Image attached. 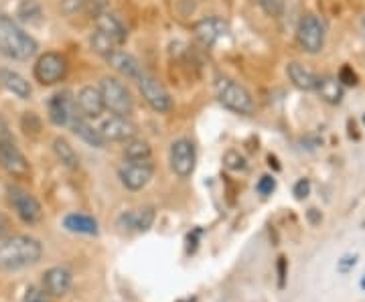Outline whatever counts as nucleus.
<instances>
[{
  "instance_id": "24",
  "label": "nucleus",
  "mask_w": 365,
  "mask_h": 302,
  "mask_svg": "<svg viewBox=\"0 0 365 302\" xmlns=\"http://www.w3.org/2000/svg\"><path fill=\"white\" fill-rule=\"evenodd\" d=\"M317 90L321 93V98L329 102V104H339L341 98H343V88H341V81L335 78H325L319 79V85Z\"/></svg>"
},
{
  "instance_id": "30",
  "label": "nucleus",
  "mask_w": 365,
  "mask_h": 302,
  "mask_svg": "<svg viewBox=\"0 0 365 302\" xmlns=\"http://www.w3.org/2000/svg\"><path fill=\"white\" fill-rule=\"evenodd\" d=\"M274 187H276V183H274V179L272 177H262L260 181H258V184H256V189H258V193L260 195H270L274 191Z\"/></svg>"
},
{
  "instance_id": "14",
  "label": "nucleus",
  "mask_w": 365,
  "mask_h": 302,
  "mask_svg": "<svg viewBox=\"0 0 365 302\" xmlns=\"http://www.w3.org/2000/svg\"><path fill=\"white\" fill-rule=\"evenodd\" d=\"M76 110H78V105H76L69 92L55 93L49 100V118L57 126H69L71 120L78 116Z\"/></svg>"
},
{
  "instance_id": "5",
  "label": "nucleus",
  "mask_w": 365,
  "mask_h": 302,
  "mask_svg": "<svg viewBox=\"0 0 365 302\" xmlns=\"http://www.w3.org/2000/svg\"><path fill=\"white\" fill-rule=\"evenodd\" d=\"M299 45L307 53H319L325 45V25L317 14H304L297 28Z\"/></svg>"
},
{
  "instance_id": "29",
  "label": "nucleus",
  "mask_w": 365,
  "mask_h": 302,
  "mask_svg": "<svg viewBox=\"0 0 365 302\" xmlns=\"http://www.w3.org/2000/svg\"><path fill=\"white\" fill-rule=\"evenodd\" d=\"M223 162H225V167H227V169H232V171H242V169L246 167V160H244V157H240V152H234V150L225 155Z\"/></svg>"
},
{
  "instance_id": "38",
  "label": "nucleus",
  "mask_w": 365,
  "mask_h": 302,
  "mask_svg": "<svg viewBox=\"0 0 365 302\" xmlns=\"http://www.w3.org/2000/svg\"><path fill=\"white\" fill-rule=\"evenodd\" d=\"M364 124H365V116H364Z\"/></svg>"
},
{
  "instance_id": "37",
  "label": "nucleus",
  "mask_w": 365,
  "mask_h": 302,
  "mask_svg": "<svg viewBox=\"0 0 365 302\" xmlns=\"http://www.w3.org/2000/svg\"><path fill=\"white\" fill-rule=\"evenodd\" d=\"M364 31H365V19H364Z\"/></svg>"
},
{
  "instance_id": "2",
  "label": "nucleus",
  "mask_w": 365,
  "mask_h": 302,
  "mask_svg": "<svg viewBox=\"0 0 365 302\" xmlns=\"http://www.w3.org/2000/svg\"><path fill=\"white\" fill-rule=\"evenodd\" d=\"M0 53L19 61H25L37 53V41L6 14H0Z\"/></svg>"
},
{
  "instance_id": "20",
  "label": "nucleus",
  "mask_w": 365,
  "mask_h": 302,
  "mask_svg": "<svg viewBox=\"0 0 365 302\" xmlns=\"http://www.w3.org/2000/svg\"><path fill=\"white\" fill-rule=\"evenodd\" d=\"M67 231L71 234H81V236H96L100 229H98V222L88 215V213H69L63 219Z\"/></svg>"
},
{
  "instance_id": "31",
  "label": "nucleus",
  "mask_w": 365,
  "mask_h": 302,
  "mask_svg": "<svg viewBox=\"0 0 365 302\" xmlns=\"http://www.w3.org/2000/svg\"><path fill=\"white\" fill-rule=\"evenodd\" d=\"M81 4H83V0H61V9H63L66 14L78 13L79 9H81Z\"/></svg>"
},
{
  "instance_id": "34",
  "label": "nucleus",
  "mask_w": 365,
  "mask_h": 302,
  "mask_svg": "<svg viewBox=\"0 0 365 302\" xmlns=\"http://www.w3.org/2000/svg\"><path fill=\"white\" fill-rule=\"evenodd\" d=\"M355 264H357V258H355V256H345V258H343V260H341L339 262V270L341 272H347V270H349V268H353V266H355Z\"/></svg>"
},
{
  "instance_id": "22",
  "label": "nucleus",
  "mask_w": 365,
  "mask_h": 302,
  "mask_svg": "<svg viewBox=\"0 0 365 302\" xmlns=\"http://www.w3.org/2000/svg\"><path fill=\"white\" fill-rule=\"evenodd\" d=\"M71 130H73V134L76 136H79L86 145L90 146H96V148H104L106 140L104 136L100 134V130H96V128H91L90 124L86 122L83 118H79V116H76V118L71 120Z\"/></svg>"
},
{
  "instance_id": "10",
  "label": "nucleus",
  "mask_w": 365,
  "mask_h": 302,
  "mask_svg": "<svg viewBox=\"0 0 365 302\" xmlns=\"http://www.w3.org/2000/svg\"><path fill=\"white\" fill-rule=\"evenodd\" d=\"M9 201H11L13 209L16 211V215H19L25 224H39L41 217H43V207H41L39 201L33 197L29 191L19 189V187H11V189H9Z\"/></svg>"
},
{
  "instance_id": "6",
  "label": "nucleus",
  "mask_w": 365,
  "mask_h": 302,
  "mask_svg": "<svg viewBox=\"0 0 365 302\" xmlns=\"http://www.w3.org/2000/svg\"><path fill=\"white\" fill-rule=\"evenodd\" d=\"M155 175V167L150 160H126L124 165H120L118 177L122 184L130 191H140L146 184L150 183Z\"/></svg>"
},
{
  "instance_id": "17",
  "label": "nucleus",
  "mask_w": 365,
  "mask_h": 302,
  "mask_svg": "<svg viewBox=\"0 0 365 302\" xmlns=\"http://www.w3.org/2000/svg\"><path fill=\"white\" fill-rule=\"evenodd\" d=\"M76 105L79 108L81 116L88 120L100 118V116H102V112L106 110L104 100H102V93H100L98 88H93V85H86V88H81V90H79Z\"/></svg>"
},
{
  "instance_id": "26",
  "label": "nucleus",
  "mask_w": 365,
  "mask_h": 302,
  "mask_svg": "<svg viewBox=\"0 0 365 302\" xmlns=\"http://www.w3.org/2000/svg\"><path fill=\"white\" fill-rule=\"evenodd\" d=\"M150 155H153V148L146 140H128L126 145V150H124V157L126 160H150Z\"/></svg>"
},
{
  "instance_id": "19",
  "label": "nucleus",
  "mask_w": 365,
  "mask_h": 302,
  "mask_svg": "<svg viewBox=\"0 0 365 302\" xmlns=\"http://www.w3.org/2000/svg\"><path fill=\"white\" fill-rule=\"evenodd\" d=\"M287 73L288 78H290V81H292L299 90L311 92V90H317V85H319V78L314 76L309 67H304L302 63H299V61L288 63Z\"/></svg>"
},
{
  "instance_id": "18",
  "label": "nucleus",
  "mask_w": 365,
  "mask_h": 302,
  "mask_svg": "<svg viewBox=\"0 0 365 302\" xmlns=\"http://www.w3.org/2000/svg\"><path fill=\"white\" fill-rule=\"evenodd\" d=\"M108 61H110V66L116 69L118 73H122V76H126V78L130 79H138L143 76V67L138 63V59L130 55V53L126 51H114L108 55Z\"/></svg>"
},
{
  "instance_id": "27",
  "label": "nucleus",
  "mask_w": 365,
  "mask_h": 302,
  "mask_svg": "<svg viewBox=\"0 0 365 302\" xmlns=\"http://www.w3.org/2000/svg\"><path fill=\"white\" fill-rule=\"evenodd\" d=\"M91 47H93V51L100 53V55H104V57H108L110 53H114L120 47L116 41L110 39L106 33H102V31H98L96 28V33H93V37H91Z\"/></svg>"
},
{
  "instance_id": "8",
  "label": "nucleus",
  "mask_w": 365,
  "mask_h": 302,
  "mask_svg": "<svg viewBox=\"0 0 365 302\" xmlns=\"http://www.w3.org/2000/svg\"><path fill=\"white\" fill-rule=\"evenodd\" d=\"M138 85H140V93L146 100V104L150 105L158 114H167L173 108V100L170 93L165 90V85L158 81L157 78H153L150 73H144L138 78Z\"/></svg>"
},
{
  "instance_id": "3",
  "label": "nucleus",
  "mask_w": 365,
  "mask_h": 302,
  "mask_svg": "<svg viewBox=\"0 0 365 302\" xmlns=\"http://www.w3.org/2000/svg\"><path fill=\"white\" fill-rule=\"evenodd\" d=\"M215 95L225 108L234 110L237 114H254L256 112V104H254L252 93L242 83H237L235 79H215Z\"/></svg>"
},
{
  "instance_id": "25",
  "label": "nucleus",
  "mask_w": 365,
  "mask_h": 302,
  "mask_svg": "<svg viewBox=\"0 0 365 302\" xmlns=\"http://www.w3.org/2000/svg\"><path fill=\"white\" fill-rule=\"evenodd\" d=\"M53 150H55L57 158L66 165L67 169H78L79 167L78 152L73 150V146L69 145L66 138H55V142H53Z\"/></svg>"
},
{
  "instance_id": "16",
  "label": "nucleus",
  "mask_w": 365,
  "mask_h": 302,
  "mask_svg": "<svg viewBox=\"0 0 365 302\" xmlns=\"http://www.w3.org/2000/svg\"><path fill=\"white\" fill-rule=\"evenodd\" d=\"M157 213L153 207H136V209L124 211L118 217V225L126 231H148L155 224Z\"/></svg>"
},
{
  "instance_id": "28",
  "label": "nucleus",
  "mask_w": 365,
  "mask_h": 302,
  "mask_svg": "<svg viewBox=\"0 0 365 302\" xmlns=\"http://www.w3.org/2000/svg\"><path fill=\"white\" fill-rule=\"evenodd\" d=\"M23 302H51V296H49V294H47L43 288L31 286V288H26Z\"/></svg>"
},
{
  "instance_id": "15",
  "label": "nucleus",
  "mask_w": 365,
  "mask_h": 302,
  "mask_svg": "<svg viewBox=\"0 0 365 302\" xmlns=\"http://www.w3.org/2000/svg\"><path fill=\"white\" fill-rule=\"evenodd\" d=\"M193 31H195L197 39L201 41L205 47H211V45L220 43L223 37H227L230 25L220 16H207V19L199 21Z\"/></svg>"
},
{
  "instance_id": "35",
  "label": "nucleus",
  "mask_w": 365,
  "mask_h": 302,
  "mask_svg": "<svg viewBox=\"0 0 365 302\" xmlns=\"http://www.w3.org/2000/svg\"><path fill=\"white\" fill-rule=\"evenodd\" d=\"M260 2H262V6H264V9H266L268 13L278 14V11L274 9V4H276V6L280 9V0H260Z\"/></svg>"
},
{
  "instance_id": "11",
  "label": "nucleus",
  "mask_w": 365,
  "mask_h": 302,
  "mask_svg": "<svg viewBox=\"0 0 365 302\" xmlns=\"http://www.w3.org/2000/svg\"><path fill=\"white\" fill-rule=\"evenodd\" d=\"M0 169L16 179H26L31 175V165L14 142L0 138Z\"/></svg>"
},
{
  "instance_id": "7",
  "label": "nucleus",
  "mask_w": 365,
  "mask_h": 302,
  "mask_svg": "<svg viewBox=\"0 0 365 302\" xmlns=\"http://www.w3.org/2000/svg\"><path fill=\"white\" fill-rule=\"evenodd\" d=\"M197 165L195 145L189 138H179L170 146V169L175 171L177 177L189 179Z\"/></svg>"
},
{
  "instance_id": "23",
  "label": "nucleus",
  "mask_w": 365,
  "mask_h": 302,
  "mask_svg": "<svg viewBox=\"0 0 365 302\" xmlns=\"http://www.w3.org/2000/svg\"><path fill=\"white\" fill-rule=\"evenodd\" d=\"M0 83H2L9 92H13L14 95H19V98H23V100H26V98L31 95V85H29V81H26L23 76H19L16 71L2 69V71H0Z\"/></svg>"
},
{
  "instance_id": "12",
  "label": "nucleus",
  "mask_w": 365,
  "mask_h": 302,
  "mask_svg": "<svg viewBox=\"0 0 365 302\" xmlns=\"http://www.w3.org/2000/svg\"><path fill=\"white\" fill-rule=\"evenodd\" d=\"M73 286V272L67 266H53L43 274V290L51 298H61L69 294Z\"/></svg>"
},
{
  "instance_id": "1",
  "label": "nucleus",
  "mask_w": 365,
  "mask_h": 302,
  "mask_svg": "<svg viewBox=\"0 0 365 302\" xmlns=\"http://www.w3.org/2000/svg\"><path fill=\"white\" fill-rule=\"evenodd\" d=\"M43 258V246L37 237L13 236L0 244V270L19 272L35 266Z\"/></svg>"
},
{
  "instance_id": "32",
  "label": "nucleus",
  "mask_w": 365,
  "mask_h": 302,
  "mask_svg": "<svg viewBox=\"0 0 365 302\" xmlns=\"http://www.w3.org/2000/svg\"><path fill=\"white\" fill-rule=\"evenodd\" d=\"M339 81H343L345 85H355L357 83V78H355V73L351 71V67H343L341 69Z\"/></svg>"
},
{
  "instance_id": "33",
  "label": "nucleus",
  "mask_w": 365,
  "mask_h": 302,
  "mask_svg": "<svg viewBox=\"0 0 365 302\" xmlns=\"http://www.w3.org/2000/svg\"><path fill=\"white\" fill-rule=\"evenodd\" d=\"M309 189H311L309 181H300V183L294 187V195H297L299 199L307 197V195H309Z\"/></svg>"
},
{
  "instance_id": "13",
  "label": "nucleus",
  "mask_w": 365,
  "mask_h": 302,
  "mask_svg": "<svg viewBox=\"0 0 365 302\" xmlns=\"http://www.w3.org/2000/svg\"><path fill=\"white\" fill-rule=\"evenodd\" d=\"M136 124L128 120V116H112V118L104 120L100 134L104 136V140H112V142H124V140H132L136 136Z\"/></svg>"
},
{
  "instance_id": "36",
  "label": "nucleus",
  "mask_w": 365,
  "mask_h": 302,
  "mask_svg": "<svg viewBox=\"0 0 365 302\" xmlns=\"http://www.w3.org/2000/svg\"><path fill=\"white\" fill-rule=\"evenodd\" d=\"M6 231H9V219L0 213V237L4 236Z\"/></svg>"
},
{
  "instance_id": "4",
  "label": "nucleus",
  "mask_w": 365,
  "mask_h": 302,
  "mask_svg": "<svg viewBox=\"0 0 365 302\" xmlns=\"http://www.w3.org/2000/svg\"><path fill=\"white\" fill-rule=\"evenodd\" d=\"M100 93L106 110H110L114 116H130L134 110V100L122 81H118L116 78H104L100 83Z\"/></svg>"
},
{
  "instance_id": "9",
  "label": "nucleus",
  "mask_w": 365,
  "mask_h": 302,
  "mask_svg": "<svg viewBox=\"0 0 365 302\" xmlns=\"http://www.w3.org/2000/svg\"><path fill=\"white\" fill-rule=\"evenodd\" d=\"M67 76V61L59 53H45L35 63V79L41 85H53Z\"/></svg>"
},
{
  "instance_id": "21",
  "label": "nucleus",
  "mask_w": 365,
  "mask_h": 302,
  "mask_svg": "<svg viewBox=\"0 0 365 302\" xmlns=\"http://www.w3.org/2000/svg\"><path fill=\"white\" fill-rule=\"evenodd\" d=\"M96 28H98V31H102V33H106L110 39L116 41L118 45H122V43L126 41V37H128V33H126L124 25L118 21L114 14H110V13H100L98 16H96Z\"/></svg>"
}]
</instances>
